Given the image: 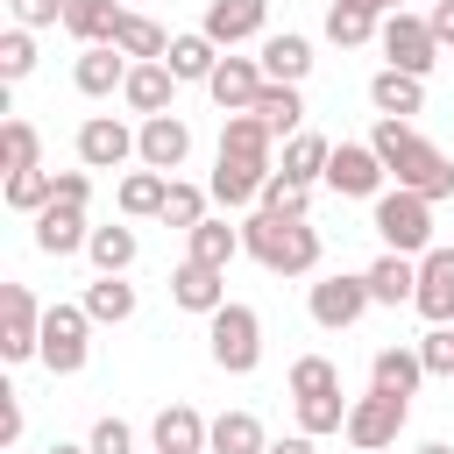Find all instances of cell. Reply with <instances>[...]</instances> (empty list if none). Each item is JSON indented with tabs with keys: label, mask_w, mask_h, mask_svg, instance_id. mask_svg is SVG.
Instances as JSON below:
<instances>
[{
	"label": "cell",
	"mask_w": 454,
	"mask_h": 454,
	"mask_svg": "<svg viewBox=\"0 0 454 454\" xmlns=\"http://www.w3.org/2000/svg\"><path fill=\"white\" fill-rule=\"evenodd\" d=\"M369 149L383 156V170H390L404 192H419V199H447V192H454V156H447L440 142H426L411 121H376V128H369Z\"/></svg>",
	"instance_id": "1"
},
{
	"label": "cell",
	"mask_w": 454,
	"mask_h": 454,
	"mask_svg": "<svg viewBox=\"0 0 454 454\" xmlns=\"http://www.w3.org/2000/svg\"><path fill=\"white\" fill-rule=\"evenodd\" d=\"M241 248H248L270 277H312L326 241H319L312 220H291V213H262V206H255V213L241 220Z\"/></svg>",
	"instance_id": "2"
},
{
	"label": "cell",
	"mask_w": 454,
	"mask_h": 454,
	"mask_svg": "<svg viewBox=\"0 0 454 454\" xmlns=\"http://www.w3.org/2000/svg\"><path fill=\"white\" fill-rule=\"evenodd\" d=\"M369 227L383 234L390 255H411V262H419V255L433 248V199H419V192L397 184V192H383V199L369 206Z\"/></svg>",
	"instance_id": "3"
},
{
	"label": "cell",
	"mask_w": 454,
	"mask_h": 454,
	"mask_svg": "<svg viewBox=\"0 0 454 454\" xmlns=\"http://www.w3.org/2000/svg\"><path fill=\"white\" fill-rule=\"evenodd\" d=\"M206 348H213V369H227V376H248L255 362H262V319H255V305H220L213 319H206Z\"/></svg>",
	"instance_id": "4"
},
{
	"label": "cell",
	"mask_w": 454,
	"mask_h": 454,
	"mask_svg": "<svg viewBox=\"0 0 454 454\" xmlns=\"http://www.w3.org/2000/svg\"><path fill=\"white\" fill-rule=\"evenodd\" d=\"M404 419H411V397H390V390H362V397L348 404V426H340V440H348L355 454H383V447H397Z\"/></svg>",
	"instance_id": "5"
},
{
	"label": "cell",
	"mask_w": 454,
	"mask_h": 454,
	"mask_svg": "<svg viewBox=\"0 0 454 454\" xmlns=\"http://www.w3.org/2000/svg\"><path fill=\"white\" fill-rule=\"evenodd\" d=\"M369 305H376V298H369V277H362V270H333V277L305 284V312H312V326H326V333H348Z\"/></svg>",
	"instance_id": "6"
},
{
	"label": "cell",
	"mask_w": 454,
	"mask_h": 454,
	"mask_svg": "<svg viewBox=\"0 0 454 454\" xmlns=\"http://www.w3.org/2000/svg\"><path fill=\"white\" fill-rule=\"evenodd\" d=\"M85 355H92V319H85V305H50L43 312V369L50 376H78L85 369Z\"/></svg>",
	"instance_id": "7"
},
{
	"label": "cell",
	"mask_w": 454,
	"mask_h": 454,
	"mask_svg": "<svg viewBox=\"0 0 454 454\" xmlns=\"http://www.w3.org/2000/svg\"><path fill=\"white\" fill-rule=\"evenodd\" d=\"M376 50H383V64H390V71H404V78H426V71L440 64V43H433L426 14H383Z\"/></svg>",
	"instance_id": "8"
},
{
	"label": "cell",
	"mask_w": 454,
	"mask_h": 454,
	"mask_svg": "<svg viewBox=\"0 0 454 454\" xmlns=\"http://www.w3.org/2000/svg\"><path fill=\"white\" fill-rule=\"evenodd\" d=\"M43 312L28 284H0V355L7 362H35L43 355Z\"/></svg>",
	"instance_id": "9"
},
{
	"label": "cell",
	"mask_w": 454,
	"mask_h": 454,
	"mask_svg": "<svg viewBox=\"0 0 454 454\" xmlns=\"http://www.w3.org/2000/svg\"><path fill=\"white\" fill-rule=\"evenodd\" d=\"M383 156L369 149V142H333V156H326V192H340V199H383Z\"/></svg>",
	"instance_id": "10"
},
{
	"label": "cell",
	"mask_w": 454,
	"mask_h": 454,
	"mask_svg": "<svg viewBox=\"0 0 454 454\" xmlns=\"http://www.w3.org/2000/svg\"><path fill=\"white\" fill-rule=\"evenodd\" d=\"M184 156H192V128H184V114H156V121H142V128H135V163H142V170L177 177V170H184Z\"/></svg>",
	"instance_id": "11"
},
{
	"label": "cell",
	"mask_w": 454,
	"mask_h": 454,
	"mask_svg": "<svg viewBox=\"0 0 454 454\" xmlns=\"http://www.w3.org/2000/svg\"><path fill=\"white\" fill-rule=\"evenodd\" d=\"M411 312L426 326H454V248L447 241H433L419 255V298H411Z\"/></svg>",
	"instance_id": "12"
},
{
	"label": "cell",
	"mask_w": 454,
	"mask_h": 454,
	"mask_svg": "<svg viewBox=\"0 0 454 454\" xmlns=\"http://www.w3.org/2000/svg\"><path fill=\"white\" fill-rule=\"evenodd\" d=\"M78 163H85V170H121V163H135V128L114 121V114H85V121H78Z\"/></svg>",
	"instance_id": "13"
},
{
	"label": "cell",
	"mask_w": 454,
	"mask_h": 454,
	"mask_svg": "<svg viewBox=\"0 0 454 454\" xmlns=\"http://www.w3.org/2000/svg\"><path fill=\"white\" fill-rule=\"evenodd\" d=\"M262 184H270V163H248V156H227V149L213 156V184H206V192H213V199H220L227 213H241V206L255 213Z\"/></svg>",
	"instance_id": "14"
},
{
	"label": "cell",
	"mask_w": 454,
	"mask_h": 454,
	"mask_svg": "<svg viewBox=\"0 0 454 454\" xmlns=\"http://www.w3.org/2000/svg\"><path fill=\"white\" fill-rule=\"evenodd\" d=\"M170 305L177 312H199V319H213L220 305H227V270H206V262H177L170 270Z\"/></svg>",
	"instance_id": "15"
},
{
	"label": "cell",
	"mask_w": 454,
	"mask_h": 454,
	"mask_svg": "<svg viewBox=\"0 0 454 454\" xmlns=\"http://www.w3.org/2000/svg\"><path fill=\"white\" fill-rule=\"evenodd\" d=\"M220 50H234V43H255L262 28H270V0H206V21H199Z\"/></svg>",
	"instance_id": "16"
},
{
	"label": "cell",
	"mask_w": 454,
	"mask_h": 454,
	"mask_svg": "<svg viewBox=\"0 0 454 454\" xmlns=\"http://www.w3.org/2000/svg\"><path fill=\"white\" fill-rule=\"evenodd\" d=\"M128 57L114 50V43H92V50H78V64H71V85L85 92V99H114L121 85H128Z\"/></svg>",
	"instance_id": "17"
},
{
	"label": "cell",
	"mask_w": 454,
	"mask_h": 454,
	"mask_svg": "<svg viewBox=\"0 0 454 454\" xmlns=\"http://www.w3.org/2000/svg\"><path fill=\"white\" fill-rule=\"evenodd\" d=\"M262 85H270V78H262V64H255V57H220V71L206 78V92H213V106H220V114H248Z\"/></svg>",
	"instance_id": "18"
},
{
	"label": "cell",
	"mask_w": 454,
	"mask_h": 454,
	"mask_svg": "<svg viewBox=\"0 0 454 454\" xmlns=\"http://www.w3.org/2000/svg\"><path fill=\"white\" fill-rule=\"evenodd\" d=\"M28 227H35V248H43V255H78V248L92 241V220H85L78 206H57V199H50Z\"/></svg>",
	"instance_id": "19"
},
{
	"label": "cell",
	"mask_w": 454,
	"mask_h": 454,
	"mask_svg": "<svg viewBox=\"0 0 454 454\" xmlns=\"http://www.w3.org/2000/svg\"><path fill=\"white\" fill-rule=\"evenodd\" d=\"M121 99H128L142 121L177 114V78H170V64H135V71H128V85H121Z\"/></svg>",
	"instance_id": "20"
},
{
	"label": "cell",
	"mask_w": 454,
	"mask_h": 454,
	"mask_svg": "<svg viewBox=\"0 0 454 454\" xmlns=\"http://www.w3.org/2000/svg\"><path fill=\"white\" fill-rule=\"evenodd\" d=\"M206 433H213V419H199L192 404H163L156 426H149L156 454H206Z\"/></svg>",
	"instance_id": "21"
},
{
	"label": "cell",
	"mask_w": 454,
	"mask_h": 454,
	"mask_svg": "<svg viewBox=\"0 0 454 454\" xmlns=\"http://www.w3.org/2000/svg\"><path fill=\"white\" fill-rule=\"evenodd\" d=\"M255 64H262V78L270 85H305V71H312V43L305 35H262V50H255Z\"/></svg>",
	"instance_id": "22"
},
{
	"label": "cell",
	"mask_w": 454,
	"mask_h": 454,
	"mask_svg": "<svg viewBox=\"0 0 454 454\" xmlns=\"http://www.w3.org/2000/svg\"><path fill=\"white\" fill-rule=\"evenodd\" d=\"M369 106H376V121H411L419 106H426V78H404V71H376L369 78Z\"/></svg>",
	"instance_id": "23"
},
{
	"label": "cell",
	"mask_w": 454,
	"mask_h": 454,
	"mask_svg": "<svg viewBox=\"0 0 454 454\" xmlns=\"http://www.w3.org/2000/svg\"><path fill=\"white\" fill-rule=\"evenodd\" d=\"M163 64H170V78H177V85H206V78L220 71V43H213L206 28L170 35V57H163Z\"/></svg>",
	"instance_id": "24"
},
{
	"label": "cell",
	"mask_w": 454,
	"mask_h": 454,
	"mask_svg": "<svg viewBox=\"0 0 454 454\" xmlns=\"http://www.w3.org/2000/svg\"><path fill=\"white\" fill-rule=\"evenodd\" d=\"M362 277H369V298H376V305H411V298H419V262H411V255H390V248H383Z\"/></svg>",
	"instance_id": "25"
},
{
	"label": "cell",
	"mask_w": 454,
	"mask_h": 454,
	"mask_svg": "<svg viewBox=\"0 0 454 454\" xmlns=\"http://www.w3.org/2000/svg\"><path fill=\"white\" fill-rule=\"evenodd\" d=\"M426 383V362H419V348H376V362H369V390H390V397H411Z\"/></svg>",
	"instance_id": "26"
},
{
	"label": "cell",
	"mask_w": 454,
	"mask_h": 454,
	"mask_svg": "<svg viewBox=\"0 0 454 454\" xmlns=\"http://www.w3.org/2000/svg\"><path fill=\"white\" fill-rule=\"evenodd\" d=\"M163 199H170V177L163 170H128L121 192H114L121 220H163Z\"/></svg>",
	"instance_id": "27"
},
{
	"label": "cell",
	"mask_w": 454,
	"mask_h": 454,
	"mask_svg": "<svg viewBox=\"0 0 454 454\" xmlns=\"http://www.w3.org/2000/svg\"><path fill=\"white\" fill-rule=\"evenodd\" d=\"M184 255H192V262H206V270H227V262H234V255H248V248H241V227H227V220H213V213H206V220L184 234Z\"/></svg>",
	"instance_id": "28"
},
{
	"label": "cell",
	"mask_w": 454,
	"mask_h": 454,
	"mask_svg": "<svg viewBox=\"0 0 454 454\" xmlns=\"http://www.w3.org/2000/svg\"><path fill=\"white\" fill-rule=\"evenodd\" d=\"M206 454H270V433L255 411H220L206 433Z\"/></svg>",
	"instance_id": "29"
},
{
	"label": "cell",
	"mask_w": 454,
	"mask_h": 454,
	"mask_svg": "<svg viewBox=\"0 0 454 454\" xmlns=\"http://www.w3.org/2000/svg\"><path fill=\"white\" fill-rule=\"evenodd\" d=\"M376 28H383L376 7H362V0H326V43L362 50V43H376Z\"/></svg>",
	"instance_id": "30"
},
{
	"label": "cell",
	"mask_w": 454,
	"mask_h": 454,
	"mask_svg": "<svg viewBox=\"0 0 454 454\" xmlns=\"http://www.w3.org/2000/svg\"><path fill=\"white\" fill-rule=\"evenodd\" d=\"M114 50H121L128 64H163V57H170V35H163L149 14H135V7H128V14H121V28H114Z\"/></svg>",
	"instance_id": "31"
},
{
	"label": "cell",
	"mask_w": 454,
	"mask_h": 454,
	"mask_svg": "<svg viewBox=\"0 0 454 454\" xmlns=\"http://www.w3.org/2000/svg\"><path fill=\"white\" fill-rule=\"evenodd\" d=\"M78 305H85L92 326H121V319H135V284L128 277H92Z\"/></svg>",
	"instance_id": "32"
},
{
	"label": "cell",
	"mask_w": 454,
	"mask_h": 454,
	"mask_svg": "<svg viewBox=\"0 0 454 454\" xmlns=\"http://www.w3.org/2000/svg\"><path fill=\"white\" fill-rule=\"evenodd\" d=\"M270 121L262 114H220V149L227 156H248V163H270Z\"/></svg>",
	"instance_id": "33"
},
{
	"label": "cell",
	"mask_w": 454,
	"mask_h": 454,
	"mask_svg": "<svg viewBox=\"0 0 454 454\" xmlns=\"http://www.w3.org/2000/svg\"><path fill=\"white\" fill-rule=\"evenodd\" d=\"M85 255H92V270L99 277H128V262L142 255V241H135V227H92V241H85Z\"/></svg>",
	"instance_id": "34"
},
{
	"label": "cell",
	"mask_w": 454,
	"mask_h": 454,
	"mask_svg": "<svg viewBox=\"0 0 454 454\" xmlns=\"http://www.w3.org/2000/svg\"><path fill=\"white\" fill-rule=\"evenodd\" d=\"M121 14H128L121 0H71V7H64V28H71V35H78V43L92 50V43H114Z\"/></svg>",
	"instance_id": "35"
},
{
	"label": "cell",
	"mask_w": 454,
	"mask_h": 454,
	"mask_svg": "<svg viewBox=\"0 0 454 454\" xmlns=\"http://www.w3.org/2000/svg\"><path fill=\"white\" fill-rule=\"evenodd\" d=\"M248 114H262V121H270V135H284V142H291V135H305V99H298V85H262Z\"/></svg>",
	"instance_id": "36"
},
{
	"label": "cell",
	"mask_w": 454,
	"mask_h": 454,
	"mask_svg": "<svg viewBox=\"0 0 454 454\" xmlns=\"http://www.w3.org/2000/svg\"><path fill=\"white\" fill-rule=\"evenodd\" d=\"M326 156H333V142L305 128V135L284 142V177H291V184H326Z\"/></svg>",
	"instance_id": "37"
},
{
	"label": "cell",
	"mask_w": 454,
	"mask_h": 454,
	"mask_svg": "<svg viewBox=\"0 0 454 454\" xmlns=\"http://www.w3.org/2000/svg\"><path fill=\"white\" fill-rule=\"evenodd\" d=\"M0 170H43V135L28 121H0Z\"/></svg>",
	"instance_id": "38"
},
{
	"label": "cell",
	"mask_w": 454,
	"mask_h": 454,
	"mask_svg": "<svg viewBox=\"0 0 454 454\" xmlns=\"http://www.w3.org/2000/svg\"><path fill=\"white\" fill-rule=\"evenodd\" d=\"M291 404H298V433H312V440H319V433H340V426H348V404H355V397L319 390V397H291Z\"/></svg>",
	"instance_id": "39"
},
{
	"label": "cell",
	"mask_w": 454,
	"mask_h": 454,
	"mask_svg": "<svg viewBox=\"0 0 454 454\" xmlns=\"http://www.w3.org/2000/svg\"><path fill=\"white\" fill-rule=\"evenodd\" d=\"M50 199H57V170H14L7 177V213H28L35 220Z\"/></svg>",
	"instance_id": "40"
},
{
	"label": "cell",
	"mask_w": 454,
	"mask_h": 454,
	"mask_svg": "<svg viewBox=\"0 0 454 454\" xmlns=\"http://www.w3.org/2000/svg\"><path fill=\"white\" fill-rule=\"evenodd\" d=\"M262 213H291V220H312V184H291L284 170H270V184H262V199H255Z\"/></svg>",
	"instance_id": "41"
},
{
	"label": "cell",
	"mask_w": 454,
	"mask_h": 454,
	"mask_svg": "<svg viewBox=\"0 0 454 454\" xmlns=\"http://www.w3.org/2000/svg\"><path fill=\"white\" fill-rule=\"evenodd\" d=\"M206 199H213V192H199V184H184V177H170V199H163V227H177V234H192V227L206 220Z\"/></svg>",
	"instance_id": "42"
},
{
	"label": "cell",
	"mask_w": 454,
	"mask_h": 454,
	"mask_svg": "<svg viewBox=\"0 0 454 454\" xmlns=\"http://www.w3.org/2000/svg\"><path fill=\"white\" fill-rule=\"evenodd\" d=\"M28 71H35V28H7V35H0V78L21 85Z\"/></svg>",
	"instance_id": "43"
},
{
	"label": "cell",
	"mask_w": 454,
	"mask_h": 454,
	"mask_svg": "<svg viewBox=\"0 0 454 454\" xmlns=\"http://www.w3.org/2000/svg\"><path fill=\"white\" fill-rule=\"evenodd\" d=\"M319 390H340V369L326 355H298L291 362V397H319Z\"/></svg>",
	"instance_id": "44"
},
{
	"label": "cell",
	"mask_w": 454,
	"mask_h": 454,
	"mask_svg": "<svg viewBox=\"0 0 454 454\" xmlns=\"http://www.w3.org/2000/svg\"><path fill=\"white\" fill-rule=\"evenodd\" d=\"M419 362H426V376H454V326H426L419 340Z\"/></svg>",
	"instance_id": "45"
},
{
	"label": "cell",
	"mask_w": 454,
	"mask_h": 454,
	"mask_svg": "<svg viewBox=\"0 0 454 454\" xmlns=\"http://www.w3.org/2000/svg\"><path fill=\"white\" fill-rule=\"evenodd\" d=\"M85 447H92V454H135V426L106 411V419H99V426L85 433Z\"/></svg>",
	"instance_id": "46"
},
{
	"label": "cell",
	"mask_w": 454,
	"mask_h": 454,
	"mask_svg": "<svg viewBox=\"0 0 454 454\" xmlns=\"http://www.w3.org/2000/svg\"><path fill=\"white\" fill-rule=\"evenodd\" d=\"M14 7V28H57L71 0H7Z\"/></svg>",
	"instance_id": "47"
},
{
	"label": "cell",
	"mask_w": 454,
	"mask_h": 454,
	"mask_svg": "<svg viewBox=\"0 0 454 454\" xmlns=\"http://www.w3.org/2000/svg\"><path fill=\"white\" fill-rule=\"evenodd\" d=\"M57 206H92V170H57Z\"/></svg>",
	"instance_id": "48"
},
{
	"label": "cell",
	"mask_w": 454,
	"mask_h": 454,
	"mask_svg": "<svg viewBox=\"0 0 454 454\" xmlns=\"http://www.w3.org/2000/svg\"><path fill=\"white\" fill-rule=\"evenodd\" d=\"M21 426H28V419H21V390H0V447H14Z\"/></svg>",
	"instance_id": "49"
},
{
	"label": "cell",
	"mask_w": 454,
	"mask_h": 454,
	"mask_svg": "<svg viewBox=\"0 0 454 454\" xmlns=\"http://www.w3.org/2000/svg\"><path fill=\"white\" fill-rule=\"evenodd\" d=\"M426 28H433V43L447 50V43H454V0H433V7H426Z\"/></svg>",
	"instance_id": "50"
},
{
	"label": "cell",
	"mask_w": 454,
	"mask_h": 454,
	"mask_svg": "<svg viewBox=\"0 0 454 454\" xmlns=\"http://www.w3.org/2000/svg\"><path fill=\"white\" fill-rule=\"evenodd\" d=\"M270 454H319V440L312 433H284V440H270Z\"/></svg>",
	"instance_id": "51"
},
{
	"label": "cell",
	"mask_w": 454,
	"mask_h": 454,
	"mask_svg": "<svg viewBox=\"0 0 454 454\" xmlns=\"http://www.w3.org/2000/svg\"><path fill=\"white\" fill-rule=\"evenodd\" d=\"M43 454H92V447H78V440H50Z\"/></svg>",
	"instance_id": "52"
},
{
	"label": "cell",
	"mask_w": 454,
	"mask_h": 454,
	"mask_svg": "<svg viewBox=\"0 0 454 454\" xmlns=\"http://www.w3.org/2000/svg\"><path fill=\"white\" fill-rule=\"evenodd\" d=\"M419 454H454V447H447V440H426V447H419Z\"/></svg>",
	"instance_id": "53"
},
{
	"label": "cell",
	"mask_w": 454,
	"mask_h": 454,
	"mask_svg": "<svg viewBox=\"0 0 454 454\" xmlns=\"http://www.w3.org/2000/svg\"><path fill=\"white\" fill-rule=\"evenodd\" d=\"M383 14H404V0H383Z\"/></svg>",
	"instance_id": "54"
},
{
	"label": "cell",
	"mask_w": 454,
	"mask_h": 454,
	"mask_svg": "<svg viewBox=\"0 0 454 454\" xmlns=\"http://www.w3.org/2000/svg\"><path fill=\"white\" fill-rule=\"evenodd\" d=\"M362 7H376V14H383V0H362Z\"/></svg>",
	"instance_id": "55"
},
{
	"label": "cell",
	"mask_w": 454,
	"mask_h": 454,
	"mask_svg": "<svg viewBox=\"0 0 454 454\" xmlns=\"http://www.w3.org/2000/svg\"><path fill=\"white\" fill-rule=\"evenodd\" d=\"M121 7H128V0H121Z\"/></svg>",
	"instance_id": "56"
}]
</instances>
